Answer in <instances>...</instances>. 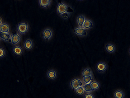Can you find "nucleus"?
Here are the masks:
<instances>
[{"mask_svg":"<svg viewBox=\"0 0 130 98\" xmlns=\"http://www.w3.org/2000/svg\"><path fill=\"white\" fill-rule=\"evenodd\" d=\"M105 50L108 53L113 54L116 50V48L112 44L108 43L105 46Z\"/></svg>","mask_w":130,"mask_h":98,"instance_id":"ddd939ff","label":"nucleus"},{"mask_svg":"<svg viewBox=\"0 0 130 98\" xmlns=\"http://www.w3.org/2000/svg\"><path fill=\"white\" fill-rule=\"evenodd\" d=\"M83 86L84 87L85 91L86 93H91L93 91V89L91 88L90 83H88V84H84V85Z\"/></svg>","mask_w":130,"mask_h":98,"instance_id":"4be33fe9","label":"nucleus"},{"mask_svg":"<svg viewBox=\"0 0 130 98\" xmlns=\"http://www.w3.org/2000/svg\"><path fill=\"white\" fill-rule=\"evenodd\" d=\"M21 41V36L18 33H15L11 34V43L13 45H17L19 44Z\"/></svg>","mask_w":130,"mask_h":98,"instance_id":"423d86ee","label":"nucleus"},{"mask_svg":"<svg viewBox=\"0 0 130 98\" xmlns=\"http://www.w3.org/2000/svg\"><path fill=\"white\" fill-rule=\"evenodd\" d=\"M11 34H10L0 33V39L5 42H9L11 41Z\"/></svg>","mask_w":130,"mask_h":98,"instance_id":"2eb2a0df","label":"nucleus"},{"mask_svg":"<svg viewBox=\"0 0 130 98\" xmlns=\"http://www.w3.org/2000/svg\"><path fill=\"white\" fill-rule=\"evenodd\" d=\"M46 75L48 80L53 81L56 79L57 77V72L54 69H50L46 73Z\"/></svg>","mask_w":130,"mask_h":98,"instance_id":"9d476101","label":"nucleus"},{"mask_svg":"<svg viewBox=\"0 0 130 98\" xmlns=\"http://www.w3.org/2000/svg\"><path fill=\"white\" fill-rule=\"evenodd\" d=\"M74 34L80 36H85L87 35V32L86 30L83 28L82 27H77L75 28L73 30Z\"/></svg>","mask_w":130,"mask_h":98,"instance_id":"0eeeda50","label":"nucleus"},{"mask_svg":"<svg viewBox=\"0 0 130 98\" xmlns=\"http://www.w3.org/2000/svg\"><path fill=\"white\" fill-rule=\"evenodd\" d=\"M114 98H124L125 93L121 90H117L114 93Z\"/></svg>","mask_w":130,"mask_h":98,"instance_id":"f3484780","label":"nucleus"},{"mask_svg":"<svg viewBox=\"0 0 130 98\" xmlns=\"http://www.w3.org/2000/svg\"><path fill=\"white\" fill-rule=\"evenodd\" d=\"M57 12L59 15H61V14L65 12L72 13L74 12V10L71 7L68 6L65 3L63 2H59L57 5Z\"/></svg>","mask_w":130,"mask_h":98,"instance_id":"f257e3e1","label":"nucleus"},{"mask_svg":"<svg viewBox=\"0 0 130 98\" xmlns=\"http://www.w3.org/2000/svg\"><path fill=\"white\" fill-rule=\"evenodd\" d=\"M10 26L7 23H3L0 26V33L10 34Z\"/></svg>","mask_w":130,"mask_h":98,"instance_id":"1a4fd4ad","label":"nucleus"},{"mask_svg":"<svg viewBox=\"0 0 130 98\" xmlns=\"http://www.w3.org/2000/svg\"><path fill=\"white\" fill-rule=\"evenodd\" d=\"M52 3V1L51 0H39V4L40 7L43 8H46L48 7Z\"/></svg>","mask_w":130,"mask_h":98,"instance_id":"4468645a","label":"nucleus"},{"mask_svg":"<svg viewBox=\"0 0 130 98\" xmlns=\"http://www.w3.org/2000/svg\"><path fill=\"white\" fill-rule=\"evenodd\" d=\"M94 26V23L90 19H86L85 21L84 22V24L82 26L83 28L85 30H88L92 28Z\"/></svg>","mask_w":130,"mask_h":98,"instance_id":"9b49d317","label":"nucleus"},{"mask_svg":"<svg viewBox=\"0 0 130 98\" xmlns=\"http://www.w3.org/2000/svg\"><path fill=\"white\" fill-rule=\"evenodd\" d=\"M29 30V25L26 22H21L17 26V31L18 34H25Z\"/></svg>","mask_w":130,"mask_h":98,"instance_id":"f03ea898","label":"nucleus"},{"mask_svg":"<svg viewBox=\"0 0 130 98\" xmlns=\"http://www.w3.org/2000/svg\"><path fill=\"white\" fill-rule=\"evenodd\" d=\"M83 77H86L90 75H93V72L90 68H85L82 72Z\"/></svg>","mask_w":130,"mask_h":98,"instance_id":"aec40b11","label":"nucleus"},{"mask_svg":"<svg viewBox=\"0 0 130 98\" xmlns=\"http://www.w3.org/2000/svg\"><path fill=\"white\" fill-rule=\"evenodd\" d=\"M12 51L13 54L17 56H21L23 53V49L22 47L19 45H16L13 47Z\"/></svg>","mask_w":130,"mask_h":98,"instance_id":"f8f14e48","label":"nucleus"},{"mask_svg":"<svg viewBox=\"0 0 130 98\" xmlns=\"http://www.w3.org/2000/svg\"><path fill=\"white\" fill-rule=\"evenodd\" d=\"M3 22H4V21H3V18L2 17H0V26L4 23Z\"/></svg>","mask_w":130,"mask_h":98,"instance_id":"a878e982","label":"nucleus"},{"mask_svg":"<svg viewBox=\"0 0 130 98\" xmlns=\"http://www.w3.org/2000/svg\"><path fill=\"white\" fill-rule=\"evenodd\" d=\"M90 85H91V88L93 89V91L97 90L100 89V83L98 81H92L90 82Z\"/></svg>","mask_w":130,"mask_h":98,"instance_id":"a211bd4d","label":"nucleus"},{"mask_svg":"<svg viewBox=\"0 0 130 98\" xmlns=\"http://www.w3.org/2000/svg\"><path fill=\"white\" fill-rule=\"evenodd\" d=\"M96 70L100 73H102L105 72L108 68V66L104 62H98L95 66Z\"/></svg>","mask_w":130,"mask_h":98,"instance_id":"39448f33","label":"nucleus"},{"mask_svg":"<svg viewBox=\"0 0 130 98\" xmlns=\"http://www.w3.org/2000/svg\"><path fill=\"white\" fill-rule=\"evenodd\" d=\"M86 18L83 15H79L76 18V22L78 24L79 27H82L84 24V22L85 21Z\"/></svg>","mask_w":130,"mask_h":98,"instance_id":"dca6fc26","label":"nucleus"},{"mask_svg":"<svg viewBox=\"0 0 130 98\" xmlns=\"http://www.w3.org/2000/svg\"><path fill=\"white\" fill-rule=\"evenodd\" d=\"M6 50L3 47H0V59H2L5 57L6 55Z\"/></svg>","mask_w":130,"mask_h":98,"instance_id":"5701e85b","label":"nucleus"},{"mask_svg":"<svg viewBox=\"0 0 130 98\" xmlns=\"http://www.w3.org/2000/svg\"><path fill=\"white\" fill-rule=\"evenodd\" d=\"M74 91H75V93L78 96H82L83 95H84L85 93L83 86H80L77 88L75 89L74 90Z\"/></svg>","mask_w":130,"mask_h":98,"instance_id":"412c9836","label":"nucleus"},{"mask_svg":"<svg viewBox=\"0 0 130 98\" xmlns=\"http://www.w3.org/2000/svg\"><path fill=\"white\" fill-rule=\"evenodd\" d=\"M70 14L71 13H68V12H65V13H63L61 14L60 16H61V17L63 20H67L69 18L70 16Z\"/></svg>","mask_w":130,"mask_h":98,"instance_id":"b1692460","label":"nucleus"},{"mask_svg":"<svg viewBox=\"0 0 130 98\" xmlns=\"http://www.w3.org/2000/svg\"><path fill=\"white\" fill-rule=\"evenodd\" d=\"M34 44L33 41L30 38L26 39L23 43V47L28 51L31 50L33 49Z\"/></svg>","mask_w":130,"mask_h":98,"instance_id":"6e6552de","label":"nucleus"},{"mask_svg":"<svg viewBox=\"0 0 130 98\" xmlns=\"http://www.w3.org/2000/svg\"><path fill=\"white\" fill-rule=\"evenodd\" d=\"M1 41H2V40H1V39H0V45H1Z\"/></svg>","mask_w":130,"mask_h":98,"instance_id":"bb28decb","label":"nucleus"},{"mask_svg":"<svg viewBox=\"0 0 130 98\" xmlns=\"http://www.w3.org/2000/svg\"><path fill=\"white\" fill-rule=\"evenodd\" d=\"M93 75H90L86 77H83L82 81L84 83V84H87L88 83H90L91 81L93 80Z\"/></svg>","mask_w":130,"mask_h":98,"instance_id":"6ab92c4d","label":"nucleus"},{"mask_svg":"<svg viewBox=\"0 0 130 98\" xmlns=\"http://www.w3.org/2000/svg\"><path fill=\"white\" fill-rule=\"evenodd\" d=\"M53 35V33L52 29L49 28H47L44 29L42 32L43 38L45 40L48 41L52 38Z\"/></svg>","mask_w":130,"mask_h":98,"instance_id":"20e7f679","label":"nucleus"},{"mask_svg":"<svg viewBox=\"0 0 130 98\" xmlns=\"http://www.w3.org/2000/svg\"><path fill=\"white\" fill-rule=\"evenodd\" d=\"M70 85L71 88L73 90H74L78 87L84 85V83L82 81H81L80 79L78 78H75L71 81L70 83Z\"/></svg>","mask_w":130,"mask_h":98,"instance_id":"7ed1b4c3","label":"nucleus"},{"mask_svg":"<svg viewBox=\"0 0 130 98\" xmlns=\"http://www.w3.org/2000/svg\"><path fill=\"white\" fill-rule=\"evenodd\" d=\"M84 98H95V97L91 93H86L84 95Z\"/></svg>","mask_w":130,"mask_h":98,"instance_id":"393cba45","label":"nucleus"}]
</instances>
